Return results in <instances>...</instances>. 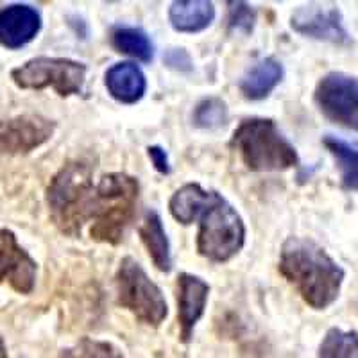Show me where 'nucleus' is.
Here are the masks:
<instances>
[{
    "label": "nucleus",
    "instance_id": "obj_1",
    "mask_svg": "<svg viewBox=\"0 0 358 358\" xmlns=\"http://www.w3.org/2000/svg\"><path fill=\"white\" fill-rule=\"evenodd\" d=\"M278 268L313 310H324L337 301L346 276L344 268L321 245L299 236L283 242Z\"/></svg>",
    "mask_w": 358,
    "mask_h": 358
},
{
    "label": "nucleus",
    "instance_id": "obj_2",
    "mask_svg": "<svg viewBox=\"0 0 358 358\" xmlns=\"http://www.w3.org/2000/svg\"><path fill=\"white\" fill-rule=\"evenodd\" d=\"M95 185L94 172L83 162H69L56 172L47 187L50 219L63 235L78 238L92 219Z\"/></svg>",
    "mask_w": 358,
    "mask_h": 358
},
{
    "label": "nucleus",
    "instance_id": "obj_3",
    "mask_svg": "<svg viewBox=\"0 0 358 358\" xmlns=\"http://www.w3.org/2000/svg\"><path fill=\"white\" fill-rule=\"evenodd\" d=\"M138 194V179L133 176L124 172L102 176L95 187L90 236L102 244H120L134 219Z\"/></svg>",
    "mask_w": 358,
    "mask_h": 358
},
{
    "label": "nucleus",
    "instance_id": "obj_4",
    "mask_svg": "<svg viewBox=\"0 0 358 358\" xmlns=\"http://www.w3.org/2000/svg\"><path fill=\"white\" fill-rule=\"evenodd\" d=\"M231 147L252 172L287 171L299 162L292 143L271 118H245L236 127Z\"/></svg>",
    "mask_w": 358,
    "mask_h": 358
},
{
    "label": "nucleus",
    "instance_id": "obj_5",
    "mask_svg": "<svg viewBox=\"0 0 358 358\" xmlns=\"http://www.w3.org/2000/svg\"><path fill=\"white\" fill-rule=\"evenodd\" d=\"M117 303L129 310L142 324L159 326L169 315V306L162 289L147 276L134 258H122L115 274Z\"/></svg>",
    "mask_w": 358,
    "mask_h": 358
},
{
    "label": "nucleus",
    "instance_id": "obj_6",
    "mask_svg": "<svg viewBox=\"0 0 358 358\" xmlns=\"http://www.w3.org/2000/svg\"><path fill=\"white\" fill-rule=\"evenodd\" d=\"M199 220L197 251L201 257L224 264L244 248V220L222 196H219V199L208 208Z\"/></svg>",
    "mask_w": 358,
    "mask_h": 358
},
{
    "label": "nucleus",
    "instance_id": "obj_7",
    "mask_svg": "<svg viewBox=\"0 0 358 358\" xmlns=\"http://www.w3.org/2000/svg\"><path fill=\"white\" fill-rule=\"evenodd\" d=\"M18 88H52L62 97L78 95L86 81V65L69 57H33L11 72Z\"/></svg>",
    "mask_w": 358,
    "mask_h": 358
},
{
    "label": "nucleus",
    "instance_id": "obj_8",
    "mask_svg": "<svg viewBox=\"0 0 358 358\" xmlns=\"http://www.w3.org/2000/svg\"><path fill=\"white\" fill-rule=\"evenodd\" d=\"M315 104L328 120L358 131V78L330 72L315 86Z\"/></svg>",
    "mask_w": 358,
    "mask_h": 358
},
{
    "label": "nucleus",
    "instance_id": "obj_9",
    "mask_svg": "<svg viewBox=\"0 0 358 358\" xmlns=\"http://www.w3.org/2000/svg\"><path fill=\"white\" fill-rule=\"evenodd\" d=\"M54 131L56 122L34 113L0 120V159L34 151L52 138Z\"/></svg>",
    "mask_w": 358,
    "mask_h": 358
},
{
    "label": "nucleus",
    "instance_id": "obj_10",
    "mask_svg": "<svg viewBox=\"0 0 358 358\" xmlns=\"http://www.w3.org/2000/svg\"><path fill=\"white\" fill-rule=\"evenodd\" d=\"M38 264L17 241L11 229H0V283L8 281L18 294H31L36 285Z\"/></svg>",
    "mask_w": 358,
    "mask_h": 358
},
{
    "label": "nucleus",
    "instance_id": "obj_11",
    "mask_svg": "<svg viewBox=\"0 0 358 358\" xmlns=\"http://www.w3.org/2000/svg\"><path fill=\"white\" fill-rule=\"evenodd\" d=\"M290 25L296 33L315 40L330 41L337 45H348L351 41L350 33L342 24L338 9L322 8V6H301L292 13Z\"/></svg>",
    "mask_w": 358,
    "mask_h": 358
},
{
    "label": "nucleus",
    "instance_id": "obj_12",
    "mask_svg": "<svg viewBox=\"0 0 358 358\" xmlns=\"http://www.w3.org/2000/svg\"><path fill=\"white\" fill-rule=\"evenodd\" d=\"M210 285L199 276L183 273L178 276V319L181 341L188 342L194 328L203 317Z\"/></svg>",
    "mask_w": 358,
    "mask_h": 358
},
{
    "label": "nucleus",
    "instance_id": "obj_13",
    "mask_svg": "<svg viewBox=\"0 0 358 358\" xmlns=\"http://www.w3.org/2000/svg\"><path fill=\"white\" fill-rule=\"evenodd\" d=\"M41 29L40 13L29 4H11L0 9V45L6 49H22L38 36Z\"/></svg>",
    "mask_w": 358,
    "mask_h": 358
},
{
    "label": "nucleus",
    "instance_id": "obj_14",
    "mask_svg": "<svg viewBox=\"0 0 358 358\" xmlns=\"http://www.w3.org/2000/svg\"><path fill=\"white\" fill-rule=\"evenodd\" d=\"M104 85L115 101L122 104H134L145 95L147 79L136 63L120 62L108 69Z\"/></svg>",
    "mask_w": 358,
    "mask_h": 358
},
{
    "label": "nucleus",
    "instance_id": "obj_15",
    "mask_svg": "<svg viewBox=\"0 0 358 358\" xmlns=\"http://www.w3.org/2000/svg\"><path fill=\"white\" fill-rule=\"evenodd\" d=\"M219 192L204 190L199 183H188L179 188L169 201V210L178 222L192 224L219 199Z\"/></svg>",
    "mask_w": 358,
    "mask_h": 358
},
{
    "label": "nucleus",
    "instance_id": "obj_16",
    "mask_svg": "<svg viewBox=\"0 0 358 358\" xmlns=\"http://www.w3.org/2000/svg\"><path fill=\"white\" fill-rule=\"evenodd\" d=\"M283 79V66L274 57L260 59L242 76L238 88L249 101H262L267 97Z\"/></svg>",
    "mask_w": 358,
    "mask_h": 358
},
{
    "label": "nucleus",
    "instance_id": "obj_17",
    "mask_svg": "<svg viewBox=\"0 0 358 358\" xmlns=\"http://www.w3.org/2000/svg\"><path fill=\"white\" fill-rule=\"evenodd\" d=\"M140 238L145 245L147 252L151 260L155 262L156 267L162 273H171L172 268V255H171V242L165 228H163L162 217L155 210H147L143 215L142 224L138 228Z\"/></svg>",
    "mask_w": 358,
    "mask_h": 358
},
{
    "label": "nucleus",
    "instance_id": "obj_18",
    "mask_svg": "<svg viewBox=\"0 0 358 358\" xmlns=\"http://www.w3.org/2000/svg\"><path fill=\"white\" fill-rule=\"evenodd\" d=\"M215 18V8L208 0H178L169 9V20L179 33H201Z\"/></svg>",
    "mask_w": 358,
    "mask_h": 358
},
{
    "label": "nucleus",
    "instance_id": "obj_19",
    "mask_svg": "<svg viewBox=\"0 0 358 358\" xmlns=\"http://www.w3.org/2000/svg\"><path fill=\"white\" fill-rule=\"evenodd\" d=\"M324 147L330 151L337 162V167L341 171L342 187L348 190H358V149L350 145L344 140H338L331 134L324 136L322 140Z\"/></svg>",
    "mask_w": 358,
    "mask_h": 358
},
{
    "label": "nucleus",
    "instance_id": "obj_20",
    "mask_svg": "<svg viewBox=\"0 0 358 358\" xmlns=\"http://www.w3.org/2000/svg\"><path fill=\"white\" fill-rule=\"evenodd\" d=\"M111 45L118 52L140 59L143 63H151L155 57V45L151 38L136 27H118L111 34Z\"/></svg>",
    "mask_w": 358,
    "mask_h": 358
},
{
    "label": "nucleus",
    "instance_id": "obj_21",
    "mask_svg": "<svg viewBox=\"0 0 358 358\" xmlns=\"http://www.w3.org/2000/svg\"><path fill=\"white\" fill-rule=\"evenodd\" d=\"M317 358H358V334L355 330L330 328L319 346Z\"/></svg>",
    "mask_w": 358,
    "mask_h": 358
},
{
    "label": "nucleus",
    "instance_id": "obj_22",
    "mask_svg": "<svg viewBox=\"0 0 358 358\" xmlns=\"http://www.w3.org/2000/svg\"><path fill=\"white\" fill-rule=\"evenodd\" d=\"M57 358H124L115 344L97 338L83 337L76 344L65 348Z\"/></svg>",
    "mask_w": 358,
    "mask_h": 358
},
{
    "label": "nucleus",
    "instance_id": "obj_23",
    "mask_svg": "<svg viewBox=\"0 0 358 358\" xmlns=\"http://www.w3.org/2000/svg\"><path fill=\"white\" fill-rule=\"evenodd\" d=\"M192 118H194V124L201 129H219L228 122V106L222 99H204L196 106Z\"/></svg>",
    "mask_w": 358,
    "mask_h": 358
},
{
    "label": "nucleus",
    "instance_id": "obj_24",
    "mask_svg": "<svg viewBox=\"0 0 358 358\" xmlns=\"http://www.w3.org/2000/svg\"><path fill=\"white\" fill-rule=\"evenodd\" d=\"M228 25L231 31L249 34L257 22V13L245 2H228Z\"/></svg>",
    "mask_w": 358,
    "mask_h": 358
},
{
    "label": "nucleus",
    "instance_id": "obj_25",
    "mask_svg": "<svg viewBox=\"0 0 358 358\" xmlns=\"http://www.w3.org/2000/svg\"><path fill=\"white\" fill-rule=\"evenodd\" d=\"M163 59H165L167 66L179 70V72H188V70H192V59L185 49H171L165 54Z\"/></svg>",
    "mask_w": 358,
    "mask_h": 358
},
{
    "label": "nucleus",
    "instance_id": "obj_26",
    "mask_svg": "<svg viewBox=\"0 0 358 358\" xmlns=\"http://www.w3.org/2000/svg\"><path fill=\"white\" fill-rule=\"evenodd\" d=\"M147 155H149L152 165H155L159 174H171V163H169V156L165 149H162L159 145H151L147 147Z\"/></svg>",
    "mask_w": 358,
    "mask_h": 358
},
{
    "label": "nucleus",
    "instance_id": "obj_27",
    "mask_svg": "<svg viewBox=\"0 0 358 358\" xmlns=\"http://www.w3.org/2000/svg\"><path fill=\"white\" fill-rule=\"evenodd\" d=\"M0 358H8V351H6V344L2 335H0Z\"/></svg>",
    "mask_w": 358,
    "mask_h": 358
}]
</instances>
